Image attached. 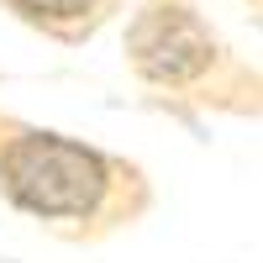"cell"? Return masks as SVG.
<instances>
[{
	"label": "cell",
	"instance_id": "obj_3",
	"mask_svg": "<svg viewBox=\"0 0 263 263\" xmlns=\"http://www.w3.org/2000/svg\"><path fill=\"white\" fill-rule=\"evenodd\" d=\"M121 6L126 0H0V11H11L21 27L42 32L58 48H84Z\"/></svg>",
	"mask_w": 263,
	"mask_h": 263
},
{
	"label": "cell",
	"instance_id": "obj_2",
	"mask_svg": "<svg viewBox=\"0 0 263 263\" xmlns=\"http://www.w3.org/2000/svg\"><path fill=\"white\" fill-rule=\"evenodd\" d=\"M126 63L153 90L221 111H263V74L237 58L190 0H142L126 21Z\"/></svg>",
	"mask_w": 263,
	"mask_h": 263
},
{
	"label": "cell",
	"instance_id": "obj_1",
	"mask_svg": "<svg viewBox=\"0 0 263 263\" xmlns=\"http://www.w3.org/2000/svg\"><path fill=\"white\" fill-rule=\"evenodd\" d=\"M0 200L63 242H100L147 216L153 184L126 153L0 111Z\"/></svg>",
	"mask_w": 263,
	"mask_h": 263
}]
</instances>
